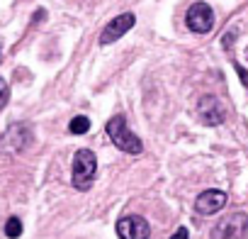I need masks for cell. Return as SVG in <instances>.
Listing matches in <instances>:
<instances>
[{
    "label": "cell",
    "mask_w": 248,
    "mask_h": 239,
    "mask_svg": "<svg viewBox=\"0 0 248 239\" xmlns=\"http://www.w3.org/2000/svg\"><path fill=\"white\" fill-rule=\"evenodd\" d=\"M105 130H107V137L112 139V144H114L119 152H124V154H141L144 144H141V139L127 127V117H124L122 112H119V115H112V117L107 120Z\"/></svg>",
    "instance_id": "obj_1"
},
{
    "label": "cell",
    "mask_w": 248,
    "mask_h": 239,
    "mask_svg": "<svg viewBox=\"0 0 248 239\" xmlns=\"http://www.w3.org/2000/svg\"><path fill=\"white\" fill-rule=\"evenodd\" d=\"M97 173V159L90 149H78L73 154V169H71V183L76 190H90Z\"/></svg>",
    "instance_id": "obj_2"
},
{
    "label": "cell",
    "mask_w": 248,
    "mask_h": 239,
    "mask_svg": "<svg viewBox=\"0 0 248 239\" xmlns=\"http://www.w3.org/2000/svg\"><path fill=\"white\" fill-rule=\"evenodd\" d=\"M246 237H248V215L246 212H233V215L224 217L212 232V239H246Z\"/></svg>",
    "instance_id": "obj_3"
},
{
    "label": "cell",
    "mask_w": 248,
    "mask_h": 239,
    "mask_svg": "<svg viewBox=\"0 0 248 239\" xmlns=\"http://www.w3.org/2000/svg\"><path fill=\"white\" fill-rule=\"evenodd\" d=\"M197 117L209 127H219L226 120V107L217 95H202L197 100Z\"/></svg>",
    "instance_id": "obj_4"
},
{
    "label": "cell",
    "mask_w": 248,
    "mask_h": 239,
    "mask_svg": "<svg viewBox=\"0 0 248 239\" xmlns=\"http://www.w3.org/2000/svg\"><path fill=\"white\" fill-rule=\"evenodd\" d=\"M185 25L195 34H207L214 27V10L207 3H195V5H190V10L185 15Z\"/></svg>",
    "instance_id": "obj_5"
},
{
    "label": "cell",
    "mask_w": 248,
    "mask_h": 239,
    "mask_svg": "<svg viewBox=\"0 0 248 239\" xmlns=\"http://www.w3.org/2000/svg\"><path fill=\"white\" fill-rule=\"evenodd\" d=\"M117 237L119 239H149L151 224L141 215H124L117 222Z\"/></svg>",
    "instance_id": "obj_6"
},
{
    "label": "cell",
    "mask_w": 248,
    "mask_h": 239,
    "mask_svg": "<svg viewBox=\"0 0 248 239\" xmlns=\"http://www.w3.org/2000/svg\"><path fill=\"white\" fill-rule=\"evenodd\" d=\"M134 25H137L134 13H122V15H117L114 20H109V22L105 25V30H102V34H100V44H102V47H107V44L117 42L119 37L127 34Z\"/></svg>",
    "instance_id": "obj_7"
},
{
    "label": "cell",
    "mask_w": 248,
    "mask_h": 239,
    "mask_svg": "<svg viewBox=\"0 0 248 239\" xmlns=\"http://www.w3.org/2000/svg\"><path fill=\"white\" fill-rule=\"evenodd\" d=\"M34 135H32V127L25 125V122H15L8 127V132L3 135V147L8 152H25L30 144H32Z\"/></svg>",
    "instance_id": "obj_8"
},
{
    "label": "cell",
    "mask_w": 248,
    "mask_h": 239,
    "mask_svg": "<svg viewBox=\"0 0 248 239\" xmlns=\"http://www.w3.org/2000/svg\"><path fill=\"white\" fill-rule=\"evenodd\" d=\"M226 193L224 190H204L195 198V212L197 215H214L226 205Z\"/></svg>",
    "instance_id": "obj_9"
},
{
    "label": "cell",
    "mask_w": 248,
    "mask_h": 239,
    "mask_svg": "<svg viewBox=\"0 0 248 239\" xmlns=\"http://www.w3.org/2000/svg\"><path fill=\"white\" fill-rule=\"evenodd\" d=\"M90 130V120L85 115H76L71 122H68V132L71 135H85Z\"/></svg>",
    "instance_id": "obj_10"
},
{
    "label": "cell",
    "mask_w": 248,
    "mask_h": 239,
    "mask_svg": "<svg viewBox=\"0 0 248 239\" xmlns=\"http://www.w3.org/2000/svg\"><path fill=\"white\" fill-rule=\"evenodd\" d=\"M22 234V222H20V217H10L8 222H5V237L8 239H17Z\"/></svg>",
    "instance_id": "obj_11"
},
{
    "label": "cell",
    "mask_w": 248,
    "mask_h": 239,
    "mask_svg": "<svg viewBox=\"0 0 248 239\" xmlns=\"http://www.w3.org/2000/svg\"><path fill=\"white\" fill-rule=\"evenodd\" d=\"M8 98H10V85L5 83V78H0V110L8 105Z\"/></svg>",
    "instance_id": "obj_12"
},
{
    "label": "cell",
    "mask_w": 248,
    "mask_h": 239,
    "mask_svg": "<svg viewBox=\"0 0 248 239\" xmlns=\"http://www.w3.org/2000/svg\"><path fill=\"white\" fill-rule=\"evenodd\" d=\"M170 239H190V234H187V229H185V227H178V232H175Z\"/></svg>",
    "instance_id": "obj_13"
},
{
    "label": "cell",
    "mask_w": 248,
    "mask_h": 239,
    "mask_svg": "<svg viewBox=\"0 0 248 239\" xmlns=\"http://www.w3.org/2000/svg\"><path fill=\"white\" fill-rule=\"evenodd\" d=\"M0 61H3V51H0Z\"/></svg>",
    "instance_id": "obj_14"
}]
</instances>
